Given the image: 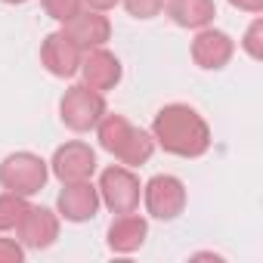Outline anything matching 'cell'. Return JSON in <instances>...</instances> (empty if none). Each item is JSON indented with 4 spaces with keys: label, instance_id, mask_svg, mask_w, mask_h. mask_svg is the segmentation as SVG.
<instances>
[{
    "label": "cell",
    "instance_id": "obj_1",
    "mask_svg": "<svg viewBox=\"0 0 263 263\" xmlns=\"http://www.w3.org/2000/svg\"><path fill=\"white\" fill-rule=\"evenodd\" d=\"M152 140L167 155L177 158H201L211 149V127L208 121L183 102L164 105L152 121Z\"/></svg>",
    "mask_w": 263,
    "mask_h": 263
},
{
    "label": "cell",
    "instance_id": "obj_2",
    "mask_svg": "<svg viewBox=\"0 0 263 263\" xmlns=\"http://www.w3.org/2000/svg\"><path fill=\"white\" fill-rule=\"evenodd\" d=\"M96 137H99V146L115 155L124 167H140L152 158L155 152V140L152 134L134 127L124 115H102V121L96 124Z\"/></svg>",
    "mask_w": 263,
    "mask_h": 263
},
{
    "label": "cell",
    "instance_id": "obj_3",
    "mask_svg": "<svg viewBox=\"0 0 263 263\" xmlns=\"http://www.w3.org/2000/svg\"><path fill=\"white\" fill-rule=\"evenodd\" d=\"M47 177H50V167L34 152H13L0 161V186L25 198L41 192L47 186Z\"/></svg>",
    "mask_w": 263,
    "mask_h": 263
},
{
    "label": "cell",
    "instance_id": "obj_4",
    "mask_svg": "<svg viewBox=\"0 0 263 263\" xmlns=\"http://www.w3.org/2000/svg\"><path fill=\"white\" fill-rule=\"evenodd\" d=\"M105 115V99L102 93L90 90L87 84H74L65 90L62 102H59V118L68 130L74 134H87V130H96V124Z\"/></svg>",
    "mask_w": 263,
    "mask_h": 263
},
{
    "label": "cell",
    "instance_id": "obj_5",
    "mask_svg": "<svg viewBox=\"0 0 263 263\" xmlns=\"http://www.w3.org/2000/svg\"><path fill=\"white\" fill-rule=\"evenodd\" d=\"M99 201L111 211V214H134L140 208V177L130 171V167H105L99 177Z\"/></svg>",
    "mask_w": 263,
    "mask_h": 263
},
{
    "label": "cell",
    "instance_id": "obj_6",
    "mask_svg": "<svg viewBox=\"0 0 263 263\" xmlns=\"http://www.w3.org/2000/svg\"><path fill=\"white\" fill-rule=\"evenodd\" d=\"M143 201L149 217L155 220H177L186 211V186L171 174H158L143 186Z\"/></svg>",
    "mask_w": 263,
    "mask_h": 263
},
{
    "label": "cell",
    "instance_id": "obj_7",
    "mask_svg": "<svg viewBox=\"0 0 263 263\" xmlns=\"http://www.w3.org/2000/svg\"><path fill=\"white\" fill-rule=\"evenodd\" d=\"M50 171H53L56 180H62V183L90 180L93 171H96V152H93L87 143H81V140L65 143V146L56 149V155H53V161H50Z\"/></svg>",
    "mask_w": 263,
    "mask_h": 263
},
{
    "label": "cell",
    "instance_id": "obj_8",
    "mask_svg": "<svg viewBox=\"0 0 263 263\" xmlns=\"http://www.w3.org/2000/svg\"><path fill=\"white\" fill-rule=\"evenodd\" d=\"M99 189L90 183V180H78V183H62V192H59V217H65L68 223H87L96 217L99 211Z\"/></svg>",
    "mask_w": 263,
    "mask_h": 263
},
{
    "label": "cell",
    "instance_id": "obj_9",
    "mask_svg": "<svg viewBox=\"0 0 263 263\" xmlns=\"http://www.w3.org/2000/svg\"><path fill=\"white\" fill-rule=\"evenodd\" d=\"M65 28V34L78 44V50L81 53H87V50H96V47H105V41L111 37V22L99 13V10H78L68 22H62Z\"/></svg>",
    "mask_w": 263,
    "mask_h": 263
},
{
    "label": "cell",
    "instance_id": "obj_10",
    "mask_svg": "<svg viewBox=\"0 0 263 263\" xmlns=\"http://www.w3.org/2000/svg\"><path fill=\"white\" fill-rule=\"evenodd\" d=\"M235 53V44L226 31H217V28H198L195 41H192V62L204 71H220L229 65Z\"/></svg>",
    "mask_w": 263,
    "mask_h": 263
},
{
    "label": "cell",
    "instance_id": "obj_11",
    "mask_svg": "<svg viewBox=\"0 0 263 263\" xmlns=\"http://www.w3.org/2000/svg\"><path fill=\"white\" fill-rule=\"evenodd\" d=\"M78 71L84 74V84H87L90 90H96V93L115 90V87L121 84V74H124V68H121V62H118V56H115V53H108L105 47L87 50V53L81 56V68H78Z\"/></svg>",
    "mask_w": 263,
    "mask_h": 263
},
{
    "label": "cell",
    "instance_id": "obj_12",
    "mask_svg": "<svg viewBox=\"0 0 263 263\" xmlns=\"http://www.w3.org/2000/svg\"><path fill=\"white\" fill-rule=\"evenodd\" d=\"M81 56H84V53L78 50V44H74L65 31H53V34H47L44 44H41V62H44V68H47L50 74H56V78H71V74H78Z\"/></svg>",
    "mask_w": 263,
    "mask_h": 263
},
{
    "label": "cell",
    "instance_id": "obj_13",
    "mask_svg": "<svg viewBox=\"0 0 263 263\" xmlns=\"http://www.w3.org/2000/svg\"><path fill=\"white\" fill-rule=\"evenodd\" d=\"M16 235L25 248H34V251H44L50 248L56 238H59V217L50 211V208H31L25 211V217L19 220L16 226Z\"/></svg>",
    "mask_w": 263,
    "mask_h": 263
},
{
    "label": "cell",
    "instance_id": "obj_14",
    "mask_svg": "<svg viewBox=\"0 0 263 263\" xmlns=\"http://www.w3.org/2000/svg\"><path fill=\"white\" fill-rule=\"evenodd\" d=\"M146 235H149V223L134 211V214H118L111 220V226L105 232V241L115 254H134V251L143 248Z\"/></svg>",
    "mask_w": 263,
    "mask_h": 263
},
{
    "label": "cell",
    "instance_id": "obj_15",
    "mask_svg": "<svg viewBox=\"0 0 263 263\" xmlns=\"http://www.w3.org/2000/svg\"><path fill=\"white\" fill-rule=\"evenodd\" d=\"M164 10L180 28H208L217 16L214 0H164Z\"/></svg>",
    "mask_w": 263,
    "mask_h": 263
},
{
    "label": "cell",
    "instance_id": "obj_16",
    "mask_svg": "<svg viewBox=\"0 0 263 263\" xmlns=\"http://www.w3.org/2000/svg\"><path fill=\"white\" fill-rule=\"evenodd\" d=\"M28 211V201L25 195H16V192H4L0 195V232H10L19 226V220L25 217Z\"/></svg>",
    "mask_w": 263,
    "mask_h": 263
},
{
    "label": "cell",
    "instance_id": "obj_17",
    "mask_svg": "<svg viewBox=\"0 0 263 263\" xmlns=\"http://www.w3.org/2000/svg\"><path fill=\"white\" fill-rule=\"evenodd\" d=\"M44 4V13L56 22H68L81 7H84V0H41Z\"/></svg>",
    "mask_w": 263,
    "mask_h": 263
},
{
    "label": "cell",
    "instance_id": "obj_18",
    "mask_svg": "<svg viewBox=\"0 0 263 263\" xmlns=\"http://www.w3.org/2000/svg\"><path fill=\"white\" fill-rule=\"evenodd\" d=\"M241 50L251 59H263V19H254L241 37Z\"/></svg>",
    "mask_w": 263,
    "mask_h": 263
},
{
    "label": "cell",
    "instance_id": "obj_19",
    "mask_svg": "<svg viewBox=\"0 0 263 263\" xmlns=\"http://www.w3.org/2000/svg\"><path fill=\"white\" fill-rule=\"evenodd\" d=\"M134 19H155L164 10V0H121Z\"/></svg>",
    "mask_w": 263,
    "mask_h": 263
},
{
    "label": "cell",
    "instance_id": "obj_20",
    "mask_svg": "<svg viewBox=\"0 0 263 263\" xmlns=\"http://www.w3.org/2000/svg\"><path fill=\"white\" fill-rule=\"evenodd\" d=\"M25 260V245L16 238H0V263H22Z\"/></svg>",
    "mask_w": 263,
    "mask_h": 263
},
{
    "label": "cell",
    "instance_id": "obj_21",
    "mask_svg": "<svg viewBox=\"0 0 263 263\" xmlns=\"http://www.w3.org/2000/svg\"><path fill=\"white\" fill-rule=\"evenodd\" d=\"M229 4L245 13H263V0H229Z\"/></svg>",
    "mask_w": 263,
    "mask_h": 263
},
{
    "label": "cell",
    "instance_id": "obj_22",
    "mask_svg": "<svg viewBox=\"0 0 263 263\" xmlns=\"http://www.w3.org/2000/svg\"><path fill=\"white\" fill-rule=\"evenodd\" d=\"M84 4L90 7V10H99V13H105V10H111L118 0H84Z\"/></svg>",
    "mask_w": 263,
    "mask_h": 263
},
{
    "label": "cell",
    "instance_id": "obj_23",
    "mask_svg": "<svg viewBox=\"0 0 263 263\" xmlns=\"http://www.w3.org/2000/svg\"><path fill=\"white\" fill-rule=\"evenodd\" d=\"M4 4H28V0H4Z\"/></svg>",
    "mask_w": 263,
    "mask_h": 263
}]
</instances>
